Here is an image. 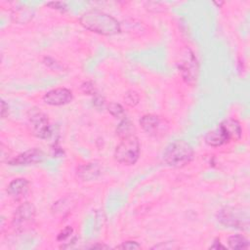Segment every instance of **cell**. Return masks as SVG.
Returning <instances> with one entry per match:
<instances>
[{"label": "cell", "mask_w": 250, "mask_h": 250, "mask_svg": "<svg viewBox=\"0 0 250 250\" xmlns=\"http://www.w3.org/2000/svg\"><path fill=\"white\" fill-rule=\"evenodd\" d=\"M210 249H226V247L224 245H222L221 242H220V239L217 238L214 241V243L210 246Z\"/></svg>", "instance_id": "25"}, {"label": "cell", "mask_w": 250, "mask_h": 250, "mask_svg": "<svg viewBox=\"0 0 250 250\" xmlns=\"http://www.w3.org/2000/svg\"><path fill=\"white\" fill-rule=\"evenodd\" d=\"M48 7L55 9V10H59L61 12H65L67 7L63 2H60V1H52V2H48L46 4Z\"/></svg>", "instance_id": "22"}, {"label": "cell", "mask_w": 250, "mask_h": 250, "mask_svg": "<svg viewBox=\"0 0 250 250\" xmlns=\"http://www.w3.org/2000/svg\"><path fill=\"white\" fill-rule=\"evenodd\" d=\"M218 220L223 225L230 228L243 229L244 225L248 227V219L243 220L242 212L230 207H226L222 209L218 214Z\"/></svg>", "instance_id": "8"}, {"label": "cell", "mask_w": 250, "mask_h": 250, "mask_svg": "<svg viewBox=\"0 0 250 250\" xmlns=\"http://www.w3.org/2000/svg\"><path fill=\"white\" fill-rule=\"evenodd\" d=\"M79 22L85 29L104 36L115 35L121 31L120 22L114 17L97 9L83 13Z\"/></svg>", "instance_id": "1"}, {"label": "cell", "mask_w": 250, "mask_h": 250, "mask_svg": "<svg viewBox=\"0 0 250 250\" xmlns=\"http://www.w3.org/2000/svg\"><path fill=\"white\" fill-rule=\"evenodd\" d=\"M125 104L129 107H135L140 103V95L135 90H129L123 97Z\"/></svg>", "instance_id": "18"}, {"label": "cell", "mask_w": 250, "mask_h": 250, "mask_svg": "<svg viewBox=\"0 0 250 250\" xmlns=\"http://www.w3.org/2000/svg\"><path fill=\"white\" fill-rule=\"evenodd\" d=\"M117 249H123V250H134V249H141V245L134 240H127L122 242L120 245L116 246Z\"/></svg>", "instance_id": "20"}, {"label": "cell", "mask_w": 250, "mask_h": 250, "mask_svg": "<svg viewBox=\"0 0 250 250\" xmlns=\"http://www.w3.org/2000/svg\"><path fill=\"white\" fill-rule=\"evenodd\" d=\"M228 245L233 250H243L248 249L249 241L242 234H232L228 237Z\"/></svg>", "instance_id": "15"}, {"label": "cell", "mask_w": 250, "mask_h": 250, "mask_svg": "<svg viewBox=\"0 0 250 250\" xmlns=\"http://www.w3.org/2000/svg\"><path fill=\"white\" fill-rule=\"evenodd\" d=\"M107 111L115 118H120V119H123V118H126V112H125V109L124 107L120 104H117V103H109L107 104Z\"/></svg>", "instance_id": "17"}, {"label": "cell", "mask_w": 250, "mask_h": 250, "mask_svg": "<svg viewBox=\"0 0 250 250\" xmlns=\"http://www.w3.org/2000/svg\"><path fill=\"white\" fill-rule=\"evenodd\" d=\"M93 104L96 107L98 108H101V107H104V99L103 97H101L100 95H96L94 96V99H93Z\"/></svg>", "instance_id": "23"}, {"label": "cell", "mask_w": 250, "mask_h": 250, "mask_svg": "<svg viewBox=\"0 0 250 250\" xmlns=\"http://www.w3.org/2000/svg\"><path fill=\"white\" fill-rule=\"evenodd\" d=\"M27 127L36 138L46 140L52 135L48 116L38 108H32L27 113Z\"/></svg>", "instance_id": "4"}, {"label": "cell", "mask_w": 250, "mask_h": 250, "mask_svg": "<svg viewBox=\"0 0 250 250\" xmlns=\"http://www.w3.org/2000/svg\"><path fill=\"white\" fill-rule=\"evenodd\" d=\"M177 66L182 78L186 81L187 84L192 86L196 83L198 64L196 58L194 57L193 53L190 50L188 49L186 51L185 56L177 63Z\"/></svg>", "instance_id": "6"}, {"label": "cell", "mask_w": 250, "mask_h": 250, "mask_svg": "<svg viewBox=\"0 0 250 250\" xmlns=\"http://www.w3.org/2000/svg\"><path fill=\"white\" fill-rule=\"evenodd\" d=\"M204 141L209 146H213V147L222 146L230 142L229 138L228 137L225 129L223 128V126L221 124L218 125L213 130L209 131L206 134Z\"/></svg>", "instance_id": "12"}, {"label": "cell", "mask_w": 250, "mask_h": 250, "mask_svg": "<svg viewBox=\"0 0 250 250\" xmlns=\"http://www.w3.org/2000/svg\"><path fill=\"white\" fill-rule=\"evenodd\" d=\"M116 134L120 139L130 136V135H134L135 134V126L132 123V121H130L127 118H123V119H121V121L119 122V124L116 128Z\"/></svg>", "instance_id": "16"}, {"label": "cell", "mask_w": 250, "mask_h": 250, "mask_svg": "<svg viewBox=\"0 0 250 250\" xmlns=\"http://www.w3.org/2000/svg\"><path fill=\"white\" fill-rule=\"evenodd\" d=\"M142 129L149 136L158 137L165 134L168 129L167 123L156 114H145L140 119Z\"/></svg>", "instance_id": "7"}, {"label": "cell", "mask_w": 250, "mask_h": 250, "mask_svg": "<svg viewBox=\"0 0 250 250\" xmlns=\"http://www.w3.org/2000/svg\"><path fill=\"white\" fill-rule=\"evenodd\" d=\"M92 248H108L106 245H104V244H96V245H93Z\"/></svg>", "instance_id": "26"}, {"label": "cell", "mask_w": 250, "mask_h": 250, "mask_svg": "<svg viewBox=\"0 0 250 250\" xmlns=\"http://www.w3.org/2000/svg\"><path fill=\"white\" fill-rule=\"evenodd\" d=\"M141 145L137 136L130 135L121 139L114 150V159L123 165H134L140 157Z\"/></svg>", "instance_id": "3"}, {"label": "cell", "mask_w": 250, "mask_h": 250, "mask_svg": "<svg viewBox=\"0 0 250 250\" xmlns=\"http://www.w3.org/2000/svg\"><path fill=\"white\" fill-rule=\"evenodd\" d=\"M101 174V166L97 162H90L77 168V176L83 181H92Z\"/></svg>", "instance_id": "13"}, {"label": "cell", "mask_w": 250, "mask_h": 250, "mask_svg": "<svg viewBox=\"0 0 250 250\" xmlns=\"http://www.w3.org/2000/svg\"><path fill=\"white\" fill-rule=\"evenodd\" d=\"M8 114V104L5 103V101L1 102V116L4 118Z\"/></svg>", "instance_id": "24"}, {"label": "cell", "mask_w": 250, "mask_h": 250, "mask_svg": "<svg viewBox=\"0 0 250 250\" xmlns=\"http://www.w3.org/2000/svg\"><path fill=\"white\" fill-rule=\"evenodd\" d=\"M73 100L72 92L64 87L56 88L48 91L43 96V102L53 106H61L69 104Z\"/></svg>", "instance_id": "9"}, {"label": "cell", "mask_w": 250, "mask_h": 250, "mask_svg": "<svg viewBox=\"0 0 250 250\" xmlns=\"http://www.w3.org/2000/svg\"><path fill=\"white\" fill-rule=\"evenodd\" d=\"M35 207L30 202H23L14 213L12 226L15 230L21 232L28 229L35 220Z\"/></svg>", "instance_id": "5"}, {"label": "cell", "mask_w": 250, "mask_h": 250, "mask_svg": "<svg viewBox=\"0 0 250 250\" xmlns=\"http://www.w3.org/2000/svg\"><path fill=\"white\" fill-rule=\"evenodd\" d=\"M46 158V154L43 150L39 148H30L22 153L18 154L8 161L10 165L21 166V165H31L42 162Z\"/></svg>", "instance_id": "10"}, {"label": "cell", "mask_w": 250, "mask_h": 250, "mask_svg": "<svg viewBox=\"0 0 250 250\" xmlns=\"http://www.w3.org/2000/svg\"><path fill=\"white\" fill-rule=\"evenodd\" d=\"M81 90L85 95H91V96H96L97 93V89L96 86L94 84V82L92 81H86L81 85Z\"/></svg>", "instance_id": "19"}, {"label": "cell", "mask_w": 250, "mask_h": 250, "mask_svg": "<svg viewBox=\"0 0 250 250\" xmlns=\"http://www.w3.org/2000/svg\"><path fill=\"white\" fill-rule=\"evenodd\" d=\"M29 191V182L24 178H17L10 182L7 187L8 194L14 200H21L26 196Z\"/></svg>", "instance_id": "11"}, {"label": "cell", "mask_w": 250, "mask_h": 250, "mask_svg": "<svg viewBox=\"0 0 250 250\" xmlns=\"http://www.w3.org/2000/svg\"><path fill=\"white\" fill-rule=\"evenodd\" d=\"M221 125L225 129V131L230 141L236 142V141L240 140V138L242 136V128H241L240 123L236 119L228 118V119L224 120L221 123Z\"/></svg>", "instance_id": "14"}, {"label": "cell", "mask_w": 250, "mask_h": 250, "mask_svg": "<svg viewBox=\"0 0 250 250\" xmlns=\"http://www.w3.org/2000/svg\"><path fill=\"white\" fill-rule=\"evenodd\" d=\"M163 159L171 167L182 168L193 159V149L189 144L183 140L171 143L163 153Z\"/></svg>", "instance_id": "2"}, {"label": "cell", "mask_w": 250, "mask_h": 250, "mask_svg": "<svg viewBox=\"0 0 250 250\" xmlns=\"http://www.w3.org/2000/svg\"><path fill=\"white\" fill-rule=\"evenodd\" d=\"M72 232H73L72 228H71L70 226H67V227H65V228L58 234L57 239H58L59 241H63V240H65L66 238H68L69 236H71Z\"/></svg>", "instance_id": "21"}]
</instances>
